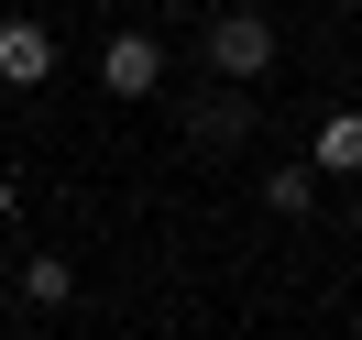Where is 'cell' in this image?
<instances>
[{
    "mask_svg": "<svg viewBox=\"0 0 362 340\" xmlns=\"http://www.w3.org/2000/svg\"><path fill=\"white\" fill-rule=\"evenodd\" d=\"M198 66L220 77V88H264V77H274V23H264V11H209Z\"/></svg>",
    "mask_w": 362,
    "mask_h": 340,
    "instance_id": "obj_1",
    "label": "cell"
},
{
    "mask_svg": "<svg viewBox=\"0 0 362 340\" xmlns=\"http://www.w3.org/2000/svg\"><path fill=\"white\" fill-rule=\"evenodd\" d=\"M55 77V23L45 11H0V88H45Z\"/></svg>",
    "mask_w": 362,
    "mask_h": 340,
    "instance_id": "obj_2",
    "label": "cell"
},
{
    "mask_svg": "<svg viewBox=\"0 0 362 340\" xmlns=\"http://www.w3.org/2000/svg\"><path fill=\"white\" fill-rule=\"evenodd\" d=\"M99 88L110 99H165V45L154 33H110L99 45Z\"/></svg>",
    "mask_w": 362,
    "mask_h": 340,
    "instance_id": "obj_3",
    "label": "cell"
},
{
    "mask_svg": "<svg viewBox=\"0 0 362 340\" xmlns=\"http://www.w3.org/2000/svg\"><path fill=\"white\" fill-rule=\"evenodd\" d=\"M308 165H318V176H362V110H318Z\"/></svg>",
    "mask_w": 362,
    "mask_h": 340,
    "instance_id": "obj_4",
    "label": "cell"
},
{
    "mask_svg": "<svg viewBox=\"0 0 362 340\" xmlns=\"http://www.w3.org/2000/svg\"><path fill=\"white\" fill-rule=\"evenodd\" d=\"M11 296H33V307H77V264H66V252H23Z\"/></svg>",
    "mask_w": 362,
    "mask_h": 340,
    "instance_id": "obj_5",
    "label": "cell"
},
{
    "mask_svg": "<svg viewBox=\"0 0 362 340\" xmlns=\"http://www.w3.org/2000/svg\"><path fill=\"white\" fill-rule=\"evenodd\" d=\"M252 187H264V209H274V220H308V209H318V165H308V154H296V165H264Z\"/></svg>",
    "mask_w": 362,
    "mask_h": 340,
    "instance_id": "obj_6",
    "label": "cell"
},
{
    "mask_svg": "<svg viewBox=\"0 0 362 340\" xmlns=\"http://www.w3.org/2000/svg\"><path fill=\"white\" fill-rule=\"evenodd\" d=\"M242 121H252V88H220V99H198V143H242Z\"/></svg>",
    "mask_w": 362,
    "mask_h": 340,
    "instance_id": "obj_7",
    "label": "cell"
},
{
    "mask_svg": "<svg viewBox=\"0 0 362 340\" xmlns=\"http://www.w3.org/2000/svg\"><path fill=\"white\" fill-rule=\"evenodd\" d=\"M11 209H23V187H11V165H0V220H11Z\"/></svg>",
    "mask_w": 362,
    "mask_h": 340,
    "instance_id": "obj_8",
    "label": "cell"
},
{
    "mask_svg": "<svg viewBox=\"0 0 362 340\" xmlns=\"http://www.w3.org/2000/svg\"><path fill=\"white\" fill-rule=\"evenodd\" d=\"M0 318H11V274H0Z\"/></svg>",
    "mask_w": 362,
    "mask_h": 340,
    "instance_id": "obj_9",
    "label": "cell"
},
{
    "mask_svg": "<svg viewBox=\"0 0 362 340\" xmlns=\"http://www.w3.org/2000/svg\"><path fill=\"white\" fill-rule=\"evenodd\" d=\"M351 230H362V209H351Z\"/></svg>",
    "mask_w": 362,
    "mask_h": 340,
    "instance_id": "obj_10",
    "label": "cell"
}]
</instances>
